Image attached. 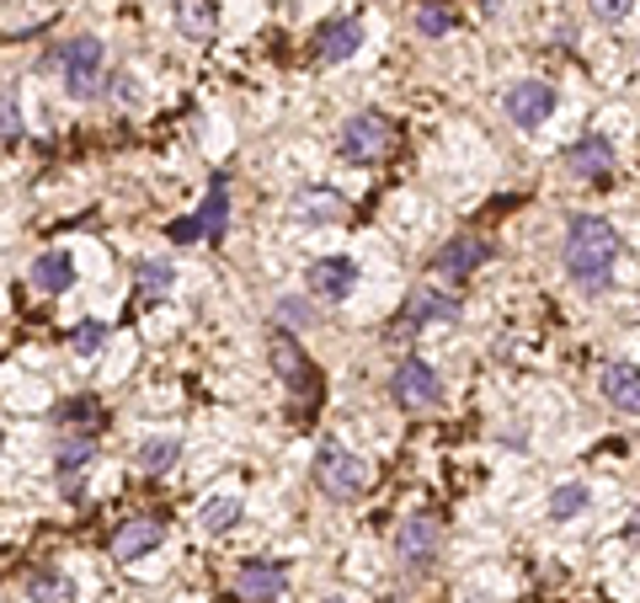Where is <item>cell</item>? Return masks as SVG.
<instances>
[{
    "label": "cell",
    "instance_id": "obj_1",
    "mask_svg": "<svg viewBox=\"0 0 640 603\" xmlns=\"http://www.w3.org/2000/svg\"><path fill=\"white\" fill-rule=\"evenodd\" d=\"M566 273L582 284V289H608V278H614V262H619V236H614V225L608 219H597V214H577L571 225H566Z\"/></svg>",
    "mask_w": 640,
    "mask_h": 603
},
{
    "label": "cell",
    "instance_id": "obj_2",
    "mask_svg": "<svg viewBox=\"0 0 640 603\" xmlns=\"http://www.w3.org/2000/svg\"><path fill=\"white\" fill-rule=\"evenodd\" d=\"M315 486L326 497H337V503H352V497H363L374 486V465L363 454H352L347 444H337V438H321V449H315Z\"/></svg>",
    "mask_w": 640,
    "mask_h": 603
},
{
    "label": "cell",
    "instance_id": "obj_3",
    "mask_svg": "<svg viewBox=\"0 0 640 603\" xmlns=\"http://www.w3.org/2000/svg\"><path fill=\"white\" fill-rule=\"evenodd\" d=\"M390 401L400 411H433V406L444 401V379H438V369L433 363H422V358H400L390 374Z\"/></svg>",
    "mask_w": 640,
    "mask_h": 603
},
{
    "label": "cell",
    "instance_id": "obj_4",
    "mask_svg": "<svg viewBox=\"0 0 640 603\" xmlns=\"http://www.w3.org/2000/svg\"><path fill=\"white\" fill-rule=\"evenodd\" d=\"M53 64H59V81H64V92L70 97H92L101 81V38H92V33H81V38H70L64 49L53 53Z\"/></svg>",
    "mask_w": 640,
    "mask_h": 603
},
{
    "label": "cell",
    "instance_id": "obj_5",
    "mask_svg": "<svg viewBox=\"0 0 640 603\" xmlns=\"http://www.w3.org/2000/svg\"><path fill=\"white\" fill-rule=\"evenodd\" d=\"M395 555H400V566H411V571H433L438 555H444V529H438V518H427V512L406 518V523L395 529Z\"/></svg>",
    "mask_w": 640,
    "mask_h": 603
},
{
    "label": "cell",
    "instance_id": "obj_6",
    "mask_svg": "<svg viewBox=\"0 0 640 603\" xmlns=\"http://www.w3.org/2000/svg\"><path fill=\"white\" fill-rule=\"evenodd\" d=\"M225 219H230V188H225V177H214L203 208H197L193 219H177L166 236H171L177 246H188V241H225Z\"/></svg>",
    "mask_w": 640,
    "mask_h": 603
},
{
    "label": "cell",
    "instance_id": "obj_7",
    "mask_svg": "<svg viewBox=\"0 0 640 603\" xmlns=\"http://www.w3.org/2000/svg\"><path fill=\"white\" fill-rule=\"evenodd\" d=\"M433 321H459V300H448V294H438V289H411L406 294V304H400V315L390 321V337L395 342H406V337H416L422 326H433Z\"/></svg>",
    "mask_w": 640,
    "mask_h": 603
},
{
    "label": "cell",
    "instance_id": "obj_8",
    "mask_svg": "<svg viewBox=\"0 0 640 603\" xmlns=\"http://www.w3.org/2000/svg\"><path fill=\"white\" fill-rule=\"evenodd\" d=\"M273 363H278V379L289 385V396H294L299 406L321 401V369L304 358V348H299L289 331H278V337H273Z\"/></svg>",
    "mask_w": 640,
    "mask_h": 603
},
{
    "label": "cell",
    "instance_id": "obj_9",
    "mask_svg": "<svg viewBox=\"0 0 640 603\" xmlns=\"http://www.w3.org/2000/svg\"><path fill=\"white\" fill-rule=\"evenodd\" d=\"M395 145V129L385 112H352L342 123V155L347 160H379V155H390Z\"/></svg>",
    "mask_w": 640,
    "mask_h": 603
},
{
    "label": "cell",
    "instance_id": "obj_10",
    "mask_svg": "<svg viewBox=\"0 0 640 603\" xmlns=\"http://www.w3.org/2000/svg\"><path fill=\"white\" fill-rule=\"evenodd\" d=\"M304 289H310L321 304H342L347 294L358 289V267H352V256H321V262H310Z\"/></svg>",
    "mask_w": 640,
    "mask_h": 603
},
{
    "label": "cell",
    "instance_id": "obj_11",
    "mask_svg": "<svg viewBox=\"0 0 640 603\" xmlns=\"http://www.w3.org/2000/svg\"><path fill=\"white\" fill-rule=\"evenodd\" d=\"M236 593L246 603H278L289 593V571L278 560H241L236 566Z\"/></svg>",
    "mask_w": 640,
    "mask_h": 603
},
{
    "label": "cell",
    "instance_id": "obj_12",
    "mask_svg": "<svg viewBox=\"0 0 640 603\" xmlns=\"http://www.w3.org/2000/svg\"><path fill=\"white\" fill-rule=\"evenodd\" d=\"M160 540H166V518H160V512H140V518L118 523V534H112V560L134 566V560L149 555Z\"/></svg>",
    "mask_w": 640,
    "mask_h": 603
},
{
    "label": "cell",
    "instance_id": "obj_13",
    "mask_svg": "<svg viewBox=\"0 0 640 603\" xmlns=\"http://www.w3.org/2000/svg\"><path fill=\"white\" fill-rule=\"evenodd\" d=\"M486 256H492V246H486L481 236H454V241L438 246L433 267H438V278H448V284H464V278H475V273H481V262H486Z\"/></svg>",
    "mask_w": 640,
    "mask_h": 603
},
{
    "label": "cell",
    "instance_id": "obj_14",
    "mask_svg": "<svg viewBox=\"0 0 640 603\" xmlns=\"http://www.w3.org/2000/svg\"><path fill=\"white\" fill-rule=\"evenodd\" d=\"M358 49H363V22L331 16V22L315 27V59H321V64H342V59H352Z\"/></svg>",
    "mask_w": 640,
    "mask_h": 603
},
{
    "label": "cell",
    "instance_id": "obj_15",
    "mask_svg": "<svg viewBox=\"0 0 640 603\" xmlns=\"http://www.w3.org/2000/svg\"><path fill=\"white\" fill-rule=\"evenodd\" d=\"M550 112H555V86H544V81H518L507 92V118L518 129H540Z\"/></svg>",
    "mask_w": 640,
    "mask_h": 603
},
{
    "label": "cell",
    "instance_id": "obj_16",
    "mask_svg": "<svg viewBox=\"0 0 640 603\" xmlns=\"http://www.w3.org/2000/svg\"><path fill=\"white\" fill-rule=\"evenodd\" d=\"M566 166H571V177H582V182H603V177L614 171V145H608V134H582V140L566 150Z\"/></svg>",
    "mask_w": 640,
    "mask_h": 603
},
{
    "label": "cell",
    "instance_id": "obj_17",
    "mask_svg": "<svg viewBox=\"0 0 640 603\" xmlns=\"http://www.w3.org/2000/svg\"><path fill=\"white\" fill-rule=\"evenodd\" d=\"M597 390H603V401L614 406V411L640 417V369L636 363H608V369L597 374Z\"/></svg>",
    "mask_w": 640,
    "mask_h": 603
},
{
    "label": "cell",
    "instance_id": "obj_18",
    "mask_svg": "<svg viewBox=\"0 0 640 603\" xmlns=\"http://www.w3.org/2000/svg\"><path fill=\"white\" fill-rule=\"evenodd\" d=\"M289 208H294L299 225H342L347 219V198L331 188H299Z\"/></svg>",
    "mask_w": 640,
    "mask_h": 603
},
{
    "label": "cell",
    "instance_id": "obj_19",
    "mask_svg": "<svg viewBox=\"0 0 640 603\" xmlns=\"http://www.w3.org/2000/svg\"><path fill=\"white\" fill-rule=\"evenodd\" d=\"M33 289H44V294H70V289H75V256L70 252L33 256Z\"/></svg>",
    "mask_w": 640,
    "mask_h": 603
},
{
    "label": "cell",
    "instance_id": "obj_20",
    "mask_svg": "<svg viewBox=\"0 0 640 603\" xmlns=\"http://www.w3.org/2000/svg\"><path fill=\"white\" fill-rule=\"evenodd\" d=\"M241 512H246V503H241L236 492H225V497H208V503H203L197 523H203V534H230V529L241 523Z\"/></svg>",
    "mask_w": 640,
    "mask_h": 603
},
{
    "label": "cell",
    "instance_id": "obj_21",
    "mask_svg": "<svg viewBox=\"0 0 640 603\" xmlns=\"http://www.w3.org/2000/svg\"><path fill=\"white\" fill-rule=\"evenodd\" d=\"M171 284H177V267H171V262H160V256L140 262V300L145 304H160L171 294Z\"/></svg>",
    "mask_w": 640,
    "mask_h": 603
},
{
    "label": "cell",
    "instance_id": "obj_22",
    "mask_svg": "<svg viewBox=\"0 0 640 603\" xmlns=\"http://www.w3.org/2000/svg\"><path fill=\"white\" fill-rule=\"evenodd\" d=\"M588 507H592V492L588 486H577V481H566V486H555V492H550V518H560V523L582 518Z\"/></svg>",
    "mask_w": 640,
    "mask_h": 603
},
{
    "label": "cell",
    "instance_id": "obj_23",
    "mask_svg": "<svg viewBox=\"0 0 640 603\" xmlns=\"http://www.w3.org/2000/svg\"><path fill=\"white\" fill-rule=\"evenodd\" d=\"M27 599L38 603H75V582L59 577V571H33L27 577Z\"/></svg>",
    "mask_w": 640,
    "mask_h": 603
},
{
    "label": "cell",
    "instance_id": "obj_24",
    "mask_svg": "<svg viewBox=\"0 0 640 603\" xmlns=\"http://www.w3.org/2000/svg\"><path fill=\"white\" fill-rule=\"evenodd\" d=\"M177 27L188 38H214V5L208 0H177Z\"/></svg>",
    "mask_w": 640,
    "mask_h": 603
},
{
    "label": "cell",
    "instance_id": "obj_25",
    "mask_svg": "<svg viewBox=\"0 0 640 603\" xmlns=\"http://www.w3.org/2000/svg\"><path fill=\"white\" fill-rule=\"evenodd\" d=\"M177 454H182L177 438H145V444H140V470H145V475H166V470L177 465Z\"/></svg>",
    "mask_w": 640,
    "mask_h": 603
},
{
    "label": "cell",
    "instance_id": "obj_26",
    "mask_svg": "<svg viewBox=\"0 0 640 603\" xmlns=\"http://www.w3.org/2000/svg\"><path fill=\"white\" fill-rule=\"evenodd\" d=\"M92 459H97L92 433H86V438H70V444H59V481H75V475H81Z\"/></svg>",
    "mask_w": 640,
    "mask_h": 603
},
{
    "label": "cell",
    "instance_id": "obj_27",
    "mask_svg": "<svg viewBox=\"0 0 640 603\" xmlns=\"http://www.w3.org/2000/svg\"><path fill=\"white\" fill-rule=\"evenodd\" d=\"M448 27H454L448 5H438V0H422V5H416V33H422V38H448Z\"/></svg>",
    "mask_w": 640,
    "mask_h": 603
},
{
    "label": "cell",
    "instance_id": "obj_28",
    "mask_svg": "<svg viewBox=\"0 0 640 603\" xmlns=\"http://www.w3.org/2000/svg\"><path fill=\"white\" fill-rule=\"evenodd\" d=\"M101 342H107V326H101V321H81V326L70 331V348L81 352V358H92Z\"/></svg>",
    "mask_w": 640,
    "mask_h": 603
},
{
    "label": "cell",
    "instance_id": "obj_29",
    "mask_svg": "<svg viewBox=\"0 0 640 603\" xmlns=\"http://www.w3.org/2000/svg\"><path fill=\"white\" fill-rule=\"evenodd\" d=\"M0 112H5V150H16L22 145V107H16V92L5 86V97H0Z\"/></svg>",
    "mask_w": 640,
    "mask_h": 603
},
{
    "label": "cell",
    "instance_id": "obj_30",
    "mask_svg": "<svg viewBox=\"0 0 640 603\" xmlns=\"http://www.w3.org/2000/svg\"><path fill=\"white\" fill-rule=\"evenodd\" d=\"M588 11L597 22H625V16L636 11V0H588Z\"/></svg>",
    "mask_w": 640,
    "mask_h": 603
},
{
    "label": "cell",
    "instance_id": "obj_31",
    "mask_svg": "<svg viewBox=\"0 0 640 603\" xmlns=\"http://www.w3.org/2000/svg\"><path fill=\"white\" fill-rule=\"evenodd\" d=\"M97 417V406L92 401H70V406H59V422H92Z\"/></svg>",
    "mask_w": 640,
    "mask_h": 603
},
{
    "label": "cell",
    "instance_id": "obj_32",
    "mask_svg": "<svg viewBox=\"0 0 640 603\" xmlns=\"http://www.w3.org/2000/svg\"><path fill=\"white\" fill-rule=\"evenodd\" d=\"M283 321H289V326H304V321H310V310H304L299 300H283Z\"/></svg>",
    "mask_w": 640,
    "mask_h": 603
},
{
    "label": "cell",
    "instance_id": "obj_33",
    "mask_svg": "<svg viewBox=\"0 0 640 603\" xmlns=\"http://www.w3.org/2000/svg\"><path fill=\"white\" fill-rule=\"evenodd\" d=\"M326 603H342V599H326Z\"/></svg>",
    "mask_w": 640,
    "mask_h": 603
}]
</instances>
